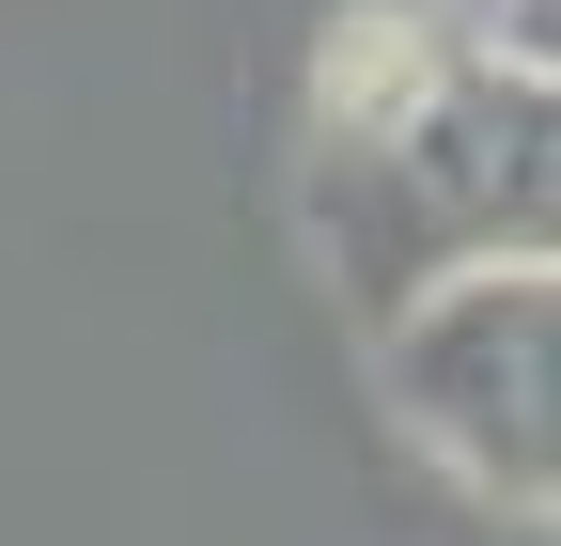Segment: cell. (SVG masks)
<instances>
[{
  "label": "cell",
  "mask_w": 561,
  "mask_h": 546,
  "mask_svg": "<svg viewBox=\"0 0 561 546\" xmlns=\"http://www.w3.org/2000/svg\"><path fill=\"white\" fill-rule=\"evenodd\" d=\"M375 375H390V422L468 500L500 515L561 500V265L546 250H483V265H437L421 297H390Z\"/></svg>",
  "instance_id": "cell-2"
},
{
  "label": "cell",
  "mask_w": 561,
  "mask_h": 546,
  "mask_svg": "<svg viewBox=\"0 0 561 546\" xmlns=\"http://www.w3.org/2000/svg\"><path fill=\"white\" fill-rule=\"evenodd\" d=\"M546 62H421L390 47V94H328V157H312V235L343 250V297L390 312L437 265L483 250H546Z\"/></svg>",
  "instance_id": "cell-1"
}]
</instances>
